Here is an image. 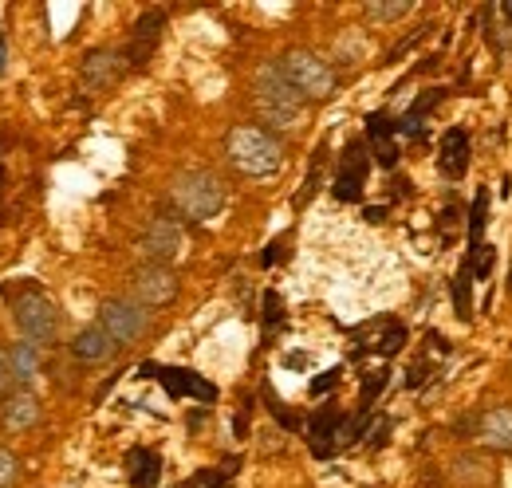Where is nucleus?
Segmentation results:
<instances>
[{
  "mask_svg": "<svg viewBox=\"0 0 512 488\" xmlns=\"http://www.w3.org/2000/svg\"><path fill=\"white\" fill-rule=\"evenodd\" d=\"M335 426H339V414L335 410H316L312 422H308V445L316 457H335Z\"/></svg>",
  "mask_w": 512,
  "mask_h": 488,
  "instance_id": "obj_19",
  "label": "nucleus"
},
{
  "mask_svg": "<svg viewBox=\"0 0 512 488\" xmlns=\"http://www.w3.org/2000/svg\"><path fill=\"white\" fill-rule=\"evenodd\" d=\"M501 16H505V20L512 24V0H505V4H501Z\"/></svg>",
  "mask_w": 512,
  "mask_h": 488,
  "instance_id": "obj_39",
  "label": "nucleus"
},
{
  "mask_svg": "<svg viewBox=\"0 0 512 488\" xmlns=\"http://www.w3.org/2000/svg\"><path fill=\"white\" fill-rule=\"evenodd\" d=\"M363 217H367L371 225H379V221H383V217H386V209H383V205H371V209H367Z\"/></svg>",
  "mask_w": 512,
  "mask_h": 488,
  "instance_id": "obj_38",
  "label": "nucleus"
},
{
  "mask_svg": "<svg viewBox=\"0 0 512 488\" xmlns=\"http://www.w3.org/2000/svg\"><path fill=\"white\" fill-rule=\"evenodd\" d=\"M12 366H8V351H0V394H12Z\"/></svg>",
  "mask_w": 512,
  "mask_h": 488,
  "instance_id": "obj_36",
  "label": "nucleus"
},
{
  "mask_svg": "<svg viewBox=\"0 0 512 488\" xmlns=\"http://www.w3.org/2000/svg\"><path fill=\"white\" fill-rule=\"evenodd\" d=\"M335 382H339V370H327V374H320V378H312L308 390H312V398H320V394H327Z\"/></svg>",
  "mask_w": 512,
  "mask_h": 488,
  "instance_id": "obj_35",
  "label": "nucleus"
},
{
  "mask_svg": "<svg viewBox=\"0 0 512 488\" xmlns=\"http://www.w3.org/2000/svg\"><path fill=\"white\" fill-rule=\"evenodd\" d=\"M323 170H327V142L316 146V154H312V166H308V178H304V189L296 193V209H304L316 193L323 189Z\"/></svg>",
  "mask_w": 512,
  "mask_h": 488,
  "instance_id": "obj_21",
  "label": "nucleus"
},
{
  "mask_svg": "<svg viewBox=\"0 0 512 488\" xmlns=\"http://www.w3.org/2000/svg\"><path fill=\"white\" fill-rule=\"evenodd\" d=\"M253 107H256V115L268 122L272 130H292V126L300 122L304 99L288 87L280 63H260L253 79Z\"/></svg>",
  "mask_w": 512,
  "mask_h": 488,
  "instance_id": "obj_2",
  "label": "nucleus"
},
{
  "mask_svg": "<svg viewBox=\"0 0 512 488\" xmlns=\"http://www.w3.org/2000/svg\"><path fill=\"white\" fill-rule=\"evenodd\" d=\"M166 32V12L162 8H150L134 20V32H130V44H127V63L130 67H146V60L154 56L158 40Z\"/></svg>",
  "mask_w": 512,
  "mask_h": 488,
  "instance_id": "obj_11",
  "label": "nucleus"
},
{
  "mask_svg": "<svg viewBox=\"0 0 512 488\" xmlns=\"http://www.w3.org/2000/svg\"><path fill=\"white\" fill-rule=\"evenodd\" d=\"M4 52H8V44L0 40V71H4Z\"/></svg>",
  "mask_w": 512,
  "mask_h": 488,
  "instance_id": "obj_40",
  "label": "nucleus"
},
{
  "mask_svg": "<svg viewBox=\"0 0 512 488\" xmlns=\"http://www.w3.org/2000/svg\"><path fill=\"white\" fill-rule=\"evenodd\" d=\"M394 134H398V122L386 119L383 111H375V115L367 119V138H371V142H379V138H394Z\"/></svg>",
  "mask_w": 512,
  "mask_h": 488,
  "instance_id": "obj_30",
  "label": "nucleus"
},
{
  "mask_svg": "<svg viewBox=\"0 0 512 488\" xmlns=\"http://www.w3.org/2000/svg\"><path fill=\"white\" fill-rule=\"evenodd\" d=\"M442 99H446V91H442V87H434V91H426V95H422V99H418V103H414V107H410V111H406V119H426V115H430V111H434V107H438V103H442Z\"/></svg>",
  "mask_w": 512,
  "mask_h": 488,
  "instance_id": "obj_31",
  "label": "nucleus"
},
{
  "mask_svg": "<svg viewBox=\"0 0 512 488\" xmlns=\"http://www.w3.org/2000/svg\"><path fill=\"white\" fill-rule=\"evenodd\" d=\"M375 146V162L386 166V170H394L398 166V142L394 138H379V142H371Z\"/></svg>",
  "mask_w": 512,
  "mask_h": 488,
  "instance_id": "obj_32",
  "label": "nucleus"
},
{
  "mask_svg": "<svg viewBox=\"0 0 512 488\" xmlns=\"http://www.w3.org/2000/svg\"><path fill=\"white\" fill-rule=\"evenodd\" d=\"M158 382L166 386L170 398H197V402H217V386L209 378H201L197 370L186 366H162L158 370Z\"/></svg>",
  "mask_w": 512,
  "mask_h": 488,
  "instance_id": "obj_12",
  "label": "nucleus"
},
{
  "mask_svg": "<svg viewBox=\"0 0 512 488\" xmlns=\"http://www.w3.org/2000/svg\"><path fill=\"white\" fill-rule=\"evenodd\" d=\"M402 343H406V327H402V323H386L383 335L371 343V351H375V355H383V359H390V355H398V351H402Z\"/></svg>",
  "mask_w": 512,
  "mask_h": 488,
  "instance_id": "obj_24",
  "label": "nucleus"
},
{
  "mask_svg": "<svg viewBox=\"0 0 512 488\" xmlns=\"http://www.w3.org/2000/svg\"><path fill=\"white\" fill-rule=\"evenodd\" d=\"M280 71H284L288 87H292L304 103H327V99L339 91L335 71L327 67V60H320V56L308 52V48H288V52L280 56Z\"/></svg>",
  "mask_w": 512,
  "mask_h": 488,
  "instance_id": "obj_3",
  "label": "nucleus"
},
{
  "mask_svg": "<svg viewBox=\"0 0 512 488\" xmlns=\"http://www.w3.org/2000/svg\"><path fill=\"white\" fill-rule=\"evenodd\" d=\"M453 311H457L461 323L473 319V272H469V264L453 276Z\"/></svg>",
  "mask_w": 512,
  "mask_h": 488,
  "instance_id": "obj_23",
  "label": "nucleus"
},
{
  "mask_svg": "<svg viewBox=\"0 0 512 488\" xmlns=\"http://www.w3.org/2000/svg\"><path fill=\"white\" fill-rule=\"evenodd\" d=\"M12 315H16V327L28 343L36 347H52L60 339V311L56 304L40 292V288H24L16 300H12Z\"/></svg>",
  "mask_w": 512,
  "mask_h": 488,
  "instance_id": "obj_5",
  "label": "nucleus"
},
{
  "mask_svg": "<svg viewBox=\"0 0 512 488\" xmlns=\"http://www.w3.org/2000/svg\"><path fill=\"white\" fill-rule=\"evenodd\" d=\"M182 248H186V229H182V221H178L174 213H158V217L146 225V233H142V252H146L150 264H174V260L182 256Z\"/></svg>",
  "mask_w": 512,
  "mask_h": 488,
  "instance_id": "obj_8",
  "label": "nucleus"
},
{
  "mask_svg": "<svg viewBox=\"0 0 512 488\" xmlns=\"http://www.w3.org/2000/svg\"><path fill=\"white\" fill-rule=\"evenodd\" d=\"M20 477H24L20 461H16L8 449H0V488H16L20 485Z\"/></svg>",
  "mask_w": 512,
  "mask_h": 488,
  "instance_id": "obj_28",
  "label": "nucleus"
},
{
  "mask_svg": "<svg viewBox=\"0 0 512 488\" xmlns=\"http://www.w3.org/2000/svg\"><path fill=\"white\" fill-rule=\"evenodd\" d=\"M99 327L119 343V351L123 347H134L146 331H150V311L142 304H134V300H107V304L99 307Z\"/></svg>",
  "mask_w": 512,
  "mask_h": 488,
  "instance_id": "obj_6",
  "label": "nucleus"
},
{
  "mask_svg": "<svg viewBox=\"0 0 512 488\" xmlns=\"http://www.w3.org/2000/svg\"><path fill=\"white\" fill-rule=\"evenodd\" d=\"M260 307H264V327H268V331H276V327L284 323V300H280L276 292H264Z\"/></svg>",
  "mask_w": 512,
  "mask_h": 488,
  "instance_id": "obj_29",
  "label": "nucleus"
},
{
  "mask_svg": "<svg viewBox=\"0 0 512 488\" xmlns=\"http://www.w3.org/2000/svg\"><path fill=\"white\" fill-rule=\"evenodd\" d=\"M386 378H390V374H386V370H375V374H371V378H367V382H363V414H367V406H371V402H375V398H379V394H383Z\"/></svg>",
  "mask_w": 512,
  "mask_h": 488,
  "instance_id": "obj_34",
  "label": "nucleus"
},
{
  "mask_svg": "<svg viewBox=\"0 0 512 488\" xmlns=\"http://www.w3.org/2000/svg\"><path fill=\"white\" fill-rule=\"evenodd\" d=\"M469 154H473V146H469V134H465L461 126H453V130L442 134L438 170H442V178H446V182H461V178L469 174Z\"/></svg>",
  "mask_w": 512,
  "mask_h": 488,
  "instance_id": "obj_15",
  "label": "nucleus"
},
{
  "mask_svg": "<svg viewBox=\"0 0 512 488\" xmlns=\"http://www.w3.org/2000/svg\"><path fill=\"white\" fill-rule=\"evenodd\" d=\"M130 296L142 307H166L178 300V272L170 264H138L130 272Z\"/></svg>",
  "mask_w": 512,
  "mask_h": 488,
  "instance_id": "obj_7",
  "label": "nucleus"
},
{
  "mask_svg": "<svg viewBox=\"0 0 512 488\" xmlns=\"http://www.w3.org/2000/svg\"><path fill=\"white\" fill-rule=\"evenodd\" d=\"M8 366H12V382L16 390H32V382L40 378V347L36 343H12L8 351Z\"/></svg>",
  "mask_w": 512,
  "mask_h": 488,
  "instance_id": "obj_17",
  "label": "nucleus"
},
{
  "mask_svg": "<svg viewBox=\"0 0 512 488\" xmlns=\"http://www.w3.org/2000/svg\"><path fill=\"white\" fill-rule=\"evenodd\" d=\"M40 398L32 390H12L4 402H0V426L8 433H24V429L40 426Z\"/></svg>",
  "mask_w": 512,
  "mask_h": 488,
  "instance_id": "obj_13",
  "label": "nucleus"
},
{
  "mask_svg": "<svg viewBox=\"0 0 512 488\" xmlns=\"http://www.w3.org/2000/svg\"><path fill=\"white\" fill-rule=\"evenodd\" d=\"M410 12H414V4H406V0H394V4H367V20H375V24H394V20L410 16Z\"/></svg>",
  "mask_w": 512,
  "mask_h": 488,
  "instance_id": "obj_25",
  "label": "nucleus"
},
{
  "mask_svg": "<svg viewBox=\"0 0 512 488\" xmlns=\"http://www.w3.org/2000/svg\"><path fill=\"white\" fill-rule=\"evenodd\" d=\"M127 469L134 488H158V481H162V457L154 449H130Z\"/></svg>",
  "mask_w": 512,
  "mask_h": 488,
  "instance_id": "obj_18",
  "label": "nucleus"
},
{
  "mask_svg": "<svg viewBox=\"0 0 512 488\" xmlns=\"http://www.w3.org/2000/svg\"><path fill=\"white\" fill-rule=\"evenodd\" d=\"M280 248H284V241H272V244H268V248H264V252H260V264H264V268H272V264H276V260H280V256H284V252H280Z\"/></svg>",
  "mask_w": 512,
  "mask_h": 488,
  "instance_id": "obj_37",
  "label": "nucleus"
},
{
  "mask_svg": "<svg viewBox=\"0 0 512 488\" xmlns=\"http://www.w3.org/2000/svg\"><path fill=\"white\" fill-rule=\"evenodd\" d=\"M367 170H371V158H367L363 142H347V150L339 154V166H335V182H331V193H335V201H343V205H355V201L363 197Z\"/></svg>",
  "mask_w": 512,
  "mask_h": 488,
  "instance_id": "obj_9",
  "label": "nucleus"
},
{
  "mask_svg": "<svg viewBox=\"0 0 512 488\" xmlns=\"http://www.w3.org/2000/svg\"><path fill=\"white\" fill-rule=\"evenodd\" d=\"M493 264H497L493 244H481V248L469 252V272H473V280H489V276H493Z\"/></svg>",
  "mask_w": 512,
  "mask_h": 488,
  "instance_id": "obj_26",
  "label": "nucleus"
},
{
  "mask_svg": "<svg viewBox=\"0 0 512 488\" xmlns=\"http://www.w3.org/2000/svg\"><path fill=\"white\" fill-rule=\"evenodd\" d=\"M127 71V52H115V48H95L79 63V79H83L87 91H111Z\"/></svg>",
  "mask_w": 512,
  "mask_h": 488,
  "instance_id": "obj_10",
  "label": "nucleus"
},
{
  "mask_svg": "<svg viewBox=\"0 0 512 488\" xmlns=\"http://www.w3.org/2000/svg\"><path fill=\"white\" fill-rule=\"evenodd\" d=\"M386 433H390V418H375L371 426L363 429V445L367 449H379V445H386Z\"/></svg>",
  "mask_w": 512,
  "mask_h": 488,
  "instance_id": "obj_33",
  "label": "nucleus"
},
{
  "mask_svg": "<svg viewBox=\"0 0 512 488\" xmlns=\"http://www.w3.org/2000/svg\"><path fill=\"white\" fill-rule=\"evenodd\" d=\"M473 437L493 453H512V406H493V410L477 414Z\"/></svg>",
  "mask_w": 512,
  "mask_h": 488,
  "instance_id": "obj_14",
  "label": "nucleus"
},
{
  "mask_svg": "<svg viewBox=\"0 0 512 488\" xmlns=\"http://www.w3.org/2000/svg\"><path fill=\"white\" fill-rule=\"evenodd\" d=\"M260 394H264V402H268V414H272V418H276V422H280V426H284V429H300V418H296V414H288V410H284V402H280V398H276V390H272V386H268V382H264V386H260Z\"/></svg>",
  "mask_w": 512,
  "mask_h": 488,
  "instance_id": "obj_27",
  "label": "nucleus"
},
{
  "mask_svg": "<svg viewBox=\"0 0 512 488\" xmlns=\"http://www.w3.org/2000/svg\"><path fill=\"white\" fill-rule=\"evenodd\" d=\"M115 355H119V343H115L99 323L83 327V331L71 339V359H79V363H107V359H115Z\"/></svg>",
  "mask_w": 512,
  "mask_h": 488,
  "instance_id": "obj_16",
  "label": "nucleus"
},
{
  "mask_svg": "<svg viewBox=\"0 0 512 488\" xmlns=\"http://www.w3.org/2000/svg\"><path fill=\"white\" fill-rule=\"evenodd\" d=\"M174 205L182 217L190 221H209L225 209V185L221 178H213L209 170H186L174 178V189H170Z\"/></svg>",
  "mask_w": 512,
  "mask_h": 488,
  "instance_id": "obj_4",
  "label": "nucleus"
},
{
  "mask_svg": "<svg viewBox=\"0 0 512 488\" xmlns=\"http://www.w3.org/2000/svg\"><path fill=\"white\" fill-rule=\"evenodd\" d=\"M225 158L245 178H272L284 166V146L260 126H233L225 138Z\"/></svg>",
  "mask_w": 512,
  "mask_h": 488,
  "instance_id": "obj_1",
  "label": "nucleus"
},
{
  "mask_svg": "<svg viewBox=\"0 0 512 488\" xmlns=\"http://www.w3.org/2000/svg\"><path fill=\"white\" fill-rule=\"evenodd\" d=\"M485 225H489V189L481 185L477 197H473V209H469V252L481 248V237H485Z\"/></svg>",
  "mask_w": 512,
  "mask_h": 488,
  "instance_id": "obj_22",
  "label": "nucleus"
},
{
  "mask_svg": "<svg viewBox=\"0 0 512 488\" xmlns=\"http://www.w3.org/2000/svg\"><path fill=\"white\" fill-rule=\"evenodd\" d=\"M481 24H485V44H489L497 56H509L512 52V24L501 16V4L485 8V12H481Z\"/></svg>",
  "mask_w": 512,
  "mask_h": 488,
  "instance_id": "obj_20",
  "label": "nucleus"
}]
</instances>
